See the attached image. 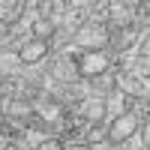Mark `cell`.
Returning a JSON list of instances; mask_svg holds the SVG:
<instances>
[{"label": "cell", "instance_id": "1", "mask_svg": "<svg viewBox=\"0 0 150 150\" xmlns=\"http://www.w3.org/2000/svg\"><path fill=\"white\" fill-rule=\"evenodd\" d=\"M111 42V36L105 30V24H84V27L75 33V45H81L84 51H105V45Z\"/></svg>", "mask_w": 150, "mask_h": 150}, {"label": "cell", "instance_id": "2", "mask_svg": "<svg viewBox=\"0 0 150 150\" xmlns=\"http://www.w3.org/2000/svg\"><path fill=\"white\" fill-rule=\"evenodd\" d=\"M135 129H138V117H135L132 111H126V114H117L114 120H111V126L105 129V138H108V144H114V147H117L120 141L132 138Z\"/></svg>", "mask_w": 150, "mask_h": 150}, {"label": "cell", "instance_id": "3", "mask_svg": "<svg viewBox=\"0 0 150 150\" xmlns=\"http://www.w3.org/2000/svg\"><path fill=\"white\" fill-rule=\"evenodd\" d=\"M108 54L105 51H81L78 57V72L84 75V78H90V75H102L108 69Z\"/></svg>", "mask_w": 150, "mask_h": 150}, {"label": "cell", "instance_id": "4", "mask_svg": "<svg viewBox=\"0 0 150 150\" xmlns=\"http://www.w3.org/2000/svg\"><path fill=\"white\" fill-rule=\"evenodd\" d=\"M45 54H48V42H42V39H30V42L21 45L18 60H21V63H39Z\"/></svg>", "mask_w": 150, "mask_h": 150}, {"label": "cell", "instance_id": "5", "mask_svg": "<svg viewBox=\"0 0 150 150\" xmlns=\"http://www.w3.org/2000/svg\"><path fill=\"white\" fill-rule=\"evenodd\" d=\"M84 117L90 120V126H93V123H99V120L105 117V102H102V99H90V102L84 105Z\"/></svg>", "mask_w": 150, "mask_h": 150}, {"label": "cell", "instance_id": "6", "mask_svg": "<svg viewBox=\"0 0 150 150\" xmlns=\"http://www.w3.org/2000/svg\"><path fill=\"white\" fill-rule=\"evenodd\" d=\"M126 102H129V96H123L120 90H114L105 99V111H114V117L117 114H126Z\"/></svg>", "mask_w": 150, "mask_h": 150}, {"label": "cell", "instance_id": "7", "mask_svg": "<svg viewBox=\"0 0 150 150\" xmlns=\"http://www.w3.org/2000/svg\"><path fill=\"white\" fill-rule=\"evenodd\" d=\"M117 90L123 93V96H129V93H144V84L138 81V78H120V87Z\"/></svg>", "mask_w": 150, "mask_h": 150}, {"label": "cell", "instance_id": "8", "mask_svg": "<svg viewBox=\"0 0 150 150\" xmlns=\"http://www.w3.org/2000/svg\"><path fill=\"white\" fill-rule=\"evenodd\" d=\"M33 30H36V36H39L42 42H48V36H51V24H48V21H36Z\"/></svg>", "mask_w": 150, "mask_h": 150}, {"label": "cell", "instance_id": "9", "mask_svg": "<svg viewBox=\"0 0 150 150\" xmlns=\"http://www.w3.org/2000/svg\"><path fill=\"white\" fill-rule=\"evenodd\" d=\"M99 141H108V138H105V129L99 126V123H93V126H90V147L99 144Z\"/></svg>", "mask_w": 150, "mask_h": 150}, {"label": "cell", "instance_id": "10", "mask_svg": "<svg viewBox=\"0 0 150 150\" xmlns=\"http://www.w3.org/2000/svg\"><path fill=\"white\" fill-rule=\"evenodd\" d=\"M36 150H63V141H57V138H42Z\"/></svg>", "mask_w": 150, "mask_h": 150}, {"label": "cell", "instance_id": "11", "mask_svg": "<svg viewBox=\"0 0 150 150\" xmlns=\"http://www.w3.org/2000/svg\"><path fill=\"white\" fill-rule=\"evenodd\" d=\"M9 33H12L9 21H6V18H0V42H6V39H9Z\"/></svg>", "mask_w": 150, "mask_h": 150}, {"label": "cell", "instance_id": "12", "mask_svg": "<svg viewBox=\"0 0 150 150\" xmlns=\"http://www.w3.org/2000/svg\"><path fill=\"white\" fill-rule=\"evenodd\" d=\"M132 39H135V36H132L129 30H123V36H120V39H114V45H117V48H126V45H129Z\"/></svg>", "mask_w": 150, "mask_h": 150}, {"label": "cell", "instance_id": "13", "mask_svg": "<svg viewBox=\"0 0 150 150\" xmlns=\"http://www.w3.org/2000/svg\"><path fill=\"white\" fill-rule=\"evenodd\" d=\"M42 117H48V120H51V117H57V105H48V108H42Z\"/></svg>", "mask_w": 150, "mask_h": 150}, {"label": "cell", "instance_id": "14", "mask_svg": "<svg viewBox=\"0 0 150 150\" xmlns=\"http://www.w3.org/2000/svg\"><path fill=\"white\" fill-rule=\"evenodd\" d=\"M63 150H93L90 144H72V147H63Z\"/></svg>", "mask_w": 150, "mask_h": 150}, {"label": "cell", "instance_id": "15", "mask_svg": "<svg viewBox=\"0 0 150 150\" xmlns=\"http://www.w3.org/2000/svg\"><path fill=\"white\" fill-rule=\"evenodd\" d=\"M105 150H123V147H114V144H111V147H105Z\"/></svg>", "mask_w": 150, "mask_h": 150}]
</instances>
